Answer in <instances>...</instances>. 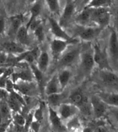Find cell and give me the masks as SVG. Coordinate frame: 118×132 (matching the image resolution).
<instances>
[{"label": "cell", "mask_w": 118, "mask_h": 132, "mask_svg": "<svg viewBox=\"0 0 118 132\" xmlns=\"http://www.w3.org/2000/svg\"><path fill=\"white\" fill-rule=\"evenodd\" d=\"M77 65L79 67L80 76H81L82 80L91 77L92 73L96 69L93 58L92 43L82 42V51Z\"/></svg>", "instance_id": "cell-1"}, {"label": "cell", "mask_w": 118, "mask_h": 132, "mask_svg": "<svg viewBox=\"0 0 118 132\" xmlns=\"http://www.w3.org/2000/svg\"><path fill=\"white\" fill-rule=\"evenodd\" d=\"M66 102L75 104L79 108L80 116L85 118L92 117L91 107L90 103V95H88L83 87H78L69 92Z\"/></svg>", "instance_id": "cell-2"}, {"label": "cell", "mask_w": 118, "mask_h": 132, "mask_svg": "<svg viewBox=\"0 0 118 132\" xmlns=\"http://www.w3.org/2000/svg\"><path fill=\"white\" fill-rule=\"evenodd\" d=\"M72 37L77 38L81 42L92 43L98 39L104 28L97 26H80L75 24L73 26Z\"/></svg>", "instance_id": "cell-3"}, {"label": "cell", "mask_w": 118, "mask_h": 132, "mask_svg": "<svg viewBox=\"0 0 118 132\" xmlns=\"http://www.w3.org/2000/svg\"><path fill=\"white\" fill-rule=\"evenodd\" d=\"M91 77H94L95 80L101 87L111 91H118V73L110 69H98L96 73H92ZM90 77V78H91Z\"/></svg>", "instance_id": "cell-4"}, {"label": "cell", "mask_w": 118, "mask_h": 132, "mask_svg": "<svg viewBox=\"0 0 118 132\" xmlns=\"http://www.w3.org/2000/svg\"><path fill=\"white\" fill-rule=\"evenodd\" d=\"M108 28L109 32L106 47L111 67L114 71L118 73V35L112 26Z\"/></svg>", "instance_id": "cell-5"}, {"label": "cell", "mask_w": 118, "mask_h": 132, "mask_svg": "<svg viewBox=\"0 0 118 132\" xmlns=\"http://www.w3.org/2000/svg\"><path fill=\"white\" fill-rule=\"evenodd\" d=\"M82 51V42L71 44L58 60L59 66L62 68H71L77 65Z\"/></svg>", "instance_id": "cell-6"}, {"label": "cell", "mask_w": 118, "mask_h": 132, "mask_svg": "<svg viewBox=\"0 0 118 132\" xmlns=\"http://www.w3.org/2000/svg\"><path fill=\"white\" fill-rule=\"evenodd\" d=\"M90 9L91 21L93 26L106 29L110 26L111 22V11L110 7Z\"/></svg>", "instance_id": "cell-7"}, {"label": "cell", "mask_w": 118, "mask_h": 132, "mask_svg": "<svg viewBox=\"0 0 118 132\" xmlns=\"http://www.w3.org/2000/svg\"><path fill=\"white\" fill-rule=\"evenodd\" d=\"M92 47L93 58L96 65V69L113 70L111 67L109 60H108L106 47L102 48L100 44L97 40L92 42Z\"/></svg>", "instance_id": "cell-8"}, {"label": "cell", "mask_w": 118, "mask_h": 132, "mask_svg": "<svg viewBox=\"0 0 118 132\" xmlns=\"http://www.w3.org/2000/svg\"><path fill=\"white\" fill-rule=\"evenodd\" d=\"M90 103L92 119H102L106 116L108 106L102 100L96 93L90 95Z\"/></svg>", "instance_id": "cell-9"}, {"label": "cell", "mask_w": 118, "mask_h": 132, "mask_svg": "<svg viewBox=\"0 0 118 132\" xmlns=\"http://www.w3.org/2000/svg\"><path fill=\"white\" fill-rule=\"evenodd\" d=\"M77 13V6L73 0H66V4L61 12L60 18L58 20L59 24L64 29L71 26L72 22H74V18Z\"/></svg>", "instance_id": "cell-10"}, {"label": "cell", "mask_w": 118, "mask_h": 132, "mask_svg": "<svg viewBox=\"0 0 118 132\" xmlns=\"http://www.w3.org/2000/svg\"><path fill=\"white\" fill-rule=\"evenodd\" d=\"M48 23H49L50 32L52 35H53L54 37L64 39V40L70 42L73 44L81 42L78 39L72 37L71 35H69V33L66 32V29L63 28L62 26H61L57 20L53 17H50L48 18Z\"/></svg>", "instance_id": "cell-11"}, {"label": "cell", "mask_w": 118, "mask_h": 132, "mask_svg": "<svg viewBox=\"0 0 118 132\" xmlns=\"http://www.w3.org/2000/svg\"><path fill=\"white\" fill-rule=\"evenodd\" d=\"M15 91L26 97H33L37 95L39 92V87L37 82L18 80L14 83Z\"/></svg>", "instance_id": "cell-12"}, {"label": "cell", "mask_w": 118, "mask_h": 132, "mask_svg": "<svg viewBox=\"0 0 118 132\" xmlns=\"http://www.w3.org/2000/svg\"><path fill=\"white\" fill-rule=\"evenodd\" d=\"M56 111L64 123L71 118L80 114L79 108L76 105L69 102H64L60 104V106L56 109Z\"/></svg>", "instance_id": "cell-13"}, {"label": "cell", "mask_w": 118, "mask_h": 132, "mask_svg": "<svg viewBox=\"0 0 118 132\" xmlns=\"http://www.w3.org/2000/svg\"><path fill=\"white\" fill-rule=\"evenodd\" d=\"M71 44H74L64 39L54 37L50 44L51 55L54 60H58Z\"/></svg>", "instance_id": "cell-14"}, {"label": "cell", "mask_w": 118, "mask_h": 132, "mask_svg": "<svg viewBox=\"0 0 118 132\" xmlns=\"http://www.w3.org/2000/svg\"><path fill=\"white\" fill-rule=\"evenodd\" d=\"M48 120L52 129L56 131H67L64 122L62 120L60 116L58 115L56 109L48 105Z\"/></svg>", "instance_id": "cell-15"}, {"label": "cell", "mask_w": 118, "mask_h": 132, "mask_svg": "<svg viewBox=\"0 0 118 132\" xmlns=\"http://www.w3.org/2000/svg\"><path fill=\"white\" fill-rule=\"evenodd\" d=\"M39 51V48L37 47L34 48L32 50H26L24 52L15 56V63L26 62L29 65L35 63L40 53Z\"/></svg>", "instance_id": "cell-16"}, {"label": "cell", "mask_w": 118, "mask_h": 132, "mask_svg": "<svg viewBox=\"0 0 118 132\" xmlns=\"http://www.w3.org/2000/svg\"><path fill=\"white\" fill-rule=\"evenodd\" d=\"M74 23L80 26H93L91 21L90 8L84 7L83 9L77 12L74 18Z\"/></svg>", "instance_id": "cell-17"}, {"label": "cell", "mask_w": 118, "mask_h": 132, "mask_svg": "<svg viewBox=\"0 0 118 132\" xmlns=\"http://www.w3.org/2000/svg\"><path fill=\"white\" fill-rule=\"evenodd\" d=\"M96 94L108 106L118 107V91L100 90L97 91Z\"/></svg>", "instance_id": "cell-18"}, {"label": "cell", "mask_w": 118, "mask_h": 132, "mask_svg": "<svg viewBox=\"0 0 118 132\" xmlns=\"http://www.w3.org/2000/svg\"><path fill=\"white\" fill-rule=\"evenodd\" d=\"M11 78L14 82V83L18 80L33 81L35 79L32 70L30 67V65H29V67L27 65L25 67L21 68L18 71H15L13 70V72L11 74Z\"/></svg>", "instance_id": "cell-19"}, {"label": "cell", "mask_w": 118, "mask_h": 132, "mask_svg": "<svg viewBox=\"0 0 118 132\" xmlns=\"http://www.w3.org/2000/svg\"><path fill=\"white\" fill-rule=\"evenodd\" d=\"M73 76V73L71 68H62L57 74V78L61 89L64 91L71 82Z\"/></svg>", "instance_id": "cell-20"}, {"label": "cell", "mask_w": 118, "mask_h": 132, "mask_svg": "<svg viewBox=\"0 0 118 132\" xmlns=\"http://www.w3.org/2000/svg\"><path fill=\"white\" fill-rule=\"evenodd\" d=\"M69 93H66L64 91L60 93H54L51 95H47V102L49 106L55 109L60 106V104L64 102H66Z\"/></svg>", "instance_id": "cell-21"}, {"label": "cell", "mask_w": 118, "mask_h": 132, "mask_svg": "<svg viewBox=\"0 0 118 132\" xmlns=\"http://www.w3.org/2000/svg\"><path fill=\"white\" fill-rule=\"evenodd\" d=\"M64 125L67 131H84L85 127L80 114L71 118L65 122Z\"/></svg>", "instance_id": "cell-22"}, {"label": "cell", "mask_w": 118, "mask_h": 132, "mask_svg": "<svg viewBox=\"0 0 118 132\" xmlns=\"http://www.w3.org/2000/svg\"><path fill=\"white\" fill-rule=\"evenodd\" d=\"M30 30L33 32L35 37H36L39 42H42L45 39V32L44 29L43 24L40 20L37 18V20L31 23L29 26L28 30Z\"/></svg>", "instance_id": "cell-23"}, {"label": "cell", "mask_w": 118, "mask_h": 132, "mask_svg": "<svg viewBox=\"0 0 118 132\" xmlns=\"http://www.w3.org/2000/svg\"><path fill=\"white\" fill-rule=\"evenodd\" d=\"M44 0H37V2L33 3L30 10V19L28 20V23L26 25V28H29V26L33 21L39 18V16L41 13L43 9Z\"/></svg>", "instance_id": "cell-24"}, {"label": "cell", "mask_w": 118, "mask_h": 132, "mask_svg": "<svg viewBox=\"0 0 118 132\" xmlns=\"http://www.w3.org/2000/svg\"><path fill=\"white\" fill-rule=\"evenodd\" d=\"M62 91H63L61 89L60 85L58 81L57 75H55L46 83L44 89V93L46 95H49L54 93H60Z\"/></svg>", "instance_id": "cell-25"}, {"label": "cell", "mask_w": 118, "mask_h": 132, "mask_svg": "<svg viewBox=\"0 0 118 132\" xmlns=\"http://www.w3.org/2000/svg\"><path fill=\"white\" fill-rule=\"evenodd\" d=\"M23 15H18L10 18L9 20V35L11 36L16 35L17 30L23 25Z\"/></svg>", "instance_id": "cell-26"}, {"label": "cell", "mask_w": 118, "mask_h": 132, "mask_svg": "<svg viewBox=\"0 0 118 132\" xmlns=\"http://www.w3.org/2000/svg\"><path fill=\"white\" fill-rule=\"evenodd\" d=\"M2 47L12 55H19L26 51L22 44L15 42H6L2 44Z\"/></svg>", "instance_id": "cell-27"}, {"label": "cell", "mask_w": 118, "mask_h": 132, "mask_svg": "<svg viewBox=\"0 0 118 132\" xmlns=\"http://www.w3.org/2000/svg\"><path fill=\"white\" fill-rule=\"evenodd\" d=\"M49 64L50 57L47 51H40V53L36 60V65L39 68V69L43 72L44 73H45L48 69Z\"/></svg>", "instance_id": "cell-28"}, {"label": "cell", "mask_w": 118, "mask_h": 132, "mask_svg": "<svg viewBox=\"0 0 118 132\" xmlns=\"http://www.w3.org/2000/svg\"><path fill=\"white\" fill-rule=\"evenodd\" d=\"M16 39L17 42L21 44L23 46L28 45L30 42L29 35H28V29L26 28V25H22L16 33Z\"/></svg>", "instance_id": "cell-29"}, {"label": "cell", "mask_w": 118, "mask_h": 132, "mask_svg": "<svg viewBox=\"0 0 118 132\" xmlns=\"http://www.w3.org/2000/svg\"><path fill=\"white\" fill-rule=\"evenodd\" d=\"M7 103L13 112H20L23 106V104L17 100L13 93H9V97H7Z\"/></svg>", "instance_id": "cell-30"}, {"label": "cell", "mask_w": 118, "mask_h": 132, "mask_svg": "<svg viewBox=\"0 0 118 132\" xmlns=\"http://www.w3.org/2000/svg\"><path fill=\"white\" fill-rule=\"evenodd\" d=\"M0 113L2 116L4 122L9 121L12 118V112L11 108L9 107L7 102H4V100H0Z\"/></svg>", "instance_id": "cell-31"}, {"label": "cell", "mask_w": 118, "mask_h": 132, "mask_svg": "<svg viewBox=\"0 0 118 132\" xmlns=\"http://www.w3.org/2000/svg\"><path fill=\"white\" fill-rule=\"evenodd\" d=\"M46 4L52 14L60 15L61 6L60 0H45Z\"/></svg>", "instance_id": "cell-32"}, {"label": "cell", "mask_w": 118, "mask_h": 132, "mask_svg": "<svg viewBox=\"0 0 118 132\" xmlns=\"http://www.w3.org/2000/svg\"><path fill=\"white\" fill-rule=\"evenodd\" d=\"M111 4L112 0H90L85 7L92 9L110 7L111 6Z\"/></svg>", "instance_id": "cell-33"}, {"label": "cell", "mask_w": 118, "mask_h": 132, "mask_svg": "<svg viewBox=\"0 0 118 132\" xmlns=\"http://www.w3.org/2000/svg\"><path fill=\"white\" fill-rule=\"evenodd\" d=\"M30 67L31 69V70H32V73H33V76H34L35 80H36L37 83L38 84L39 87L40 88L41 85L43 83L44 74V73L39 69V68L37 67V66L35 63L30 64Z\"/></svg>", "instance_id": "cell-34"}, {"label": "cell", "mask_w": 118, "mask_h": 132, "mask_svg": "<svg viewBox=\"0 0 118 132\" xmlns=\"http://www.w3.org/2000/svg\"><path fill=\"white\" fill-rule=\"evenodd\" d=\"M106 116L108 117V119L113 126L118 128V107L108 106Z\"/></svg>", "instance_id": "cell-35"}, {"label": "cell", "mask_w": 118, "mask_h": 132, "mask_svg": "<svg viewBox=\"0 0 118 132\" xmlns=\"http://www.w3.org/2000/svg\"><path fill=\"white\" fill-rule=\"evenodd\" d=\"M6 14L4 7L0 6V35H3L6 27Z\"/></svg>", "instance_id": "cell-36"}, {"label": "cell", "mask_w": 118, "mask_h": 132, "mask_svg": "<svg viewBox=\"0 0 118 132\" xmlns=\"http://www.w3.org/2000/svg\"><path fill=\"white\" fill-rule=\"evenodd\" d=\"M12 115V118H13V122H15V125L21 127H24L26 124V118L22 116L20 112H13Z\"/></svg>", "instance_id": "cell-37"}, {"label": "cell", "mask_w": 118, "mask_h": 132, "mask_svg": "<svg viewBox=\"0 0 118 132\" xmlns=\"http://www.w3.org/2000/svg\"><path fill=\"white\" fill-rule=\"evenodd\" d=\"M113 11V12L111 11V21H113V24L112 25V27L115 30L118 35V2L115 5Z\"/></svg>", "instance_id": "cell-38"}, {"label": "cell", "mask_w": 118, "mask_h": 132, "mask_svg": "<svg viewBox=\"0 0 118 132\" xmlns=\"http://www.w3.org/2000/svg\"><path fill=\"white\" fill-rule=\"evenodd\" d=\"M33 118H34L35 120L39 122L40 123L41 122L44 118L43 105L42 104H40L38 106V108L34 111V113H33Z\"/></svg>", "instance_id": "cell-39"}, {"label": "cell", "mask_w": 118, "mask_h": 132, "mask_svg": "<svg viewBox=\"0 0 118 132\" xmlns=\"http://www.w3.org/2000/svg\"><path fill=\"white\" fill-rule=\"evenodd\" d=\"M6 90L9 93H12L14 90H15V88H14V82L13 81V80L11 79V76L9 77L6 80Z\"/></svg>", "instance_id": "cell-40"}, {"label": "cell", "mask_w": 118, "mask_h": 132, "mask_svg": "<svg viewBox=\"0 0 118 132\" xmlns=\"http://www.w3.org/2000/svg\"><path fill=\"white\" fill-rule=\"evenodd\" d=\"M9 55L4 51H0V67L7 64Z\"/></svg>", "instance_id": "cell-41"}, {"label": "cell", "mask_w": 118, "mask_h": 132, "mask_svg": "<svg viewBox=\"0 0 118 132\" xmlns=\"http://www.w3.org/2000/svg\"><path fill=\"white\" fill-rule=\"evenodd\" d=\"M40 124L41 123L39 122L33 120L30 124V129H31L33 131H38L39 130V128H40Z\"/></svg>", "instance_id": "cell-42"}, {"label": "cell", "mask_w": 118, "mask_h": 132, "mask_svg": "<svg viewBox=\"0 0 118 132\" xmlns=\"http://www.w3.org/2000/svg\"><path fill=\"white\" fill-rule=\"evenodd\" d=\"M9 95V93L6 89L0 88V100H4V99H7Z\"/></svg>", "instance_id": "cell-43"}, {"label": "cell", "mask_w": 118, "mask_h": 132, "mask_svg": "<svg viewBox=\"0 0 118 132\" xmlns=\"http://www.w3.org/2000/svg\"><path fill=\"white\" fill-rule=\"evenodd\" d=\"M78 1H79V2H78V4H79V6H80V9H79V11H80V10H81L82 9H83L84 7L86 6V5L88 4V2H89L90 0H78Z\"/></svg>", "instance_id": "cell-44"}, {"label": "cell", "mask_w": 118, "mask_h": 132, "mask_svg": "<svg viewBox=\"0 0 118 132\" xmlns=\"http://www.w3.org/2000/svg\"><path fill=\"white\" fill-rule=\"evenodd\" d=\"M28 2H29V4H32L33 3H35V2H37V0H28Z\"/></svg>", "instance_id": "cell-45"}]
</instances>
